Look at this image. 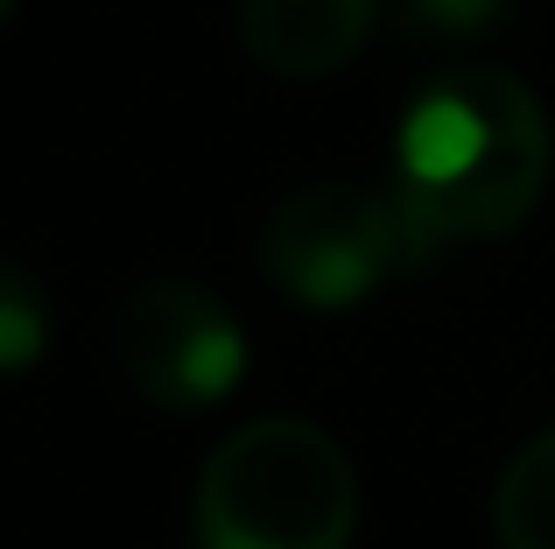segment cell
Returning a JSON list of instances; mask_svg holds the SVG:
<instances>
[{"mask_svg": "<svg viewBox=\"0 0 555 549\" xmlns=\"http://www.w3.org/2000/svg\"><path fill=\"white\" fill-rule=\"evenodd\" d=\"M548 113L514 71L464 64L415 92L393 135V205L415 268L457 240H500L548 191Z\"/></svg>", "mask_w": 555, "mask_h": 549, "instance_id": "6da1fadb", "label": "cell"}, {"mask_svg": "<svg viewBox=\"0 0 555 549\" xmlns=\"http://www.w3.org/2000/svg\"><path fill=\"white\" fill-rule=\"evenodd\" d=\"M197 549H352L359 480L338 437L302 416L240 423L197 472Z\"/></svg>", "mask_w": 555, "mask_h": 549, "instance_id": "7a4b0ae2", "label": "cell"}, {"mask_svg": "<svg viewBox=\"0 0 555 549\" xmlns=\"http://www.w3.org/2000/svg\"><path fill=\"white\" fill-rule=\"evenodd\" d=\"M260 268L302 310H352L393 268H415V240L393 205V191L373 183H302L268 212Z\"/></svg>", "mask_w": 555, "mask_h": 549, "instance_id": "3957f363", "label": "cell"}, {"mask_svg": "<svg viewBox=\"0 0 555 549\" xmlns=\"http://www.w3.org/2000/svg\"><path fill=\"white\" fill-rule=\"evenodd\" d=\"M113 353L120 373L134 381V395H149L155 409H218L246 373V331L204 282H155L127 289L120 317H113Z\"/></svg>", "mask_w": 555, "mask_h": 549, "instance_id": "277c9868", "label": "cell"}, {"mask_svg": "<svg viewBox=\"0 0 555 549\" xmlns=\"http://www.w3.org/2000/svg\"><path fill=\"white\" fill-rule=\"evenodd\" d=\"M379 22V0H240V42L274 78H331Z\"/></svg>", "mask_w": 555, "mask_h": 549, "instance_id": "5b68a950", "label": "cell"}, {"mask_svg": "<svg viewBox=\"0 0 555 549\" xmlns=\"http://www.w3.org/2000/svg\"><path fill=\"white\" fill-rule=\"evenodd\" d=\"M492 536H500V549H555V423L500 465Z\"/></svg>", "mask_w": 555, "mask_h": 549, "instance_id": "8992f818", "label": "cell"}, {"mask_svg": "<svg viewBox=\"0 0 555 549\" xmlns=\"http://www.w3.org/2000/svg\"><path fill=\"white\" fill-rule=\"evenodd\" d=\"M50 353V296L28 268L0 261V373H28Z\"/></svg>", "mask_w": 555, "mask_h": 549, "instance_id": "52a82bcc", "label": "cell"}, {"mask_svg": "<svg viewBox=\"0 0 555 549\" xmlns=\"http://www.w3.org/2000/svg\"><path fill=\"white\" fill-rule=\"evenodd\" d=\"M393 22H401V36L415 42H472L486 36V28H500L506 0H393Z\"/></svg>", "mask_w": 555, "mask_h": 549, "instance_id": "ba28073f", "label": "cell"}, {"mask_svg": "<svg viewBox=\"0 0 555 549\" xmlns=\"http://www.w3.org/2000/svg\"><path fill=\"white\" fill-rule=\"evenodd\" d=\"M8 14H14V0H0V22H8Z\"/></svg>", "mask_w": 555, "mask_h": 549, "instance_id": "9c48e42d", "label": "cell"}]
</instances>
